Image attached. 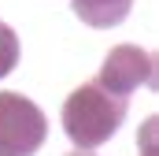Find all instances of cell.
Returning <instances> with one entry per match:
<instances>
[{"instance_id": "cell-1", "label": "cell", "mask_w": 159, "mask_h": 156, "mask_svg": "<svg viewBox=\"0 0 159 156\" xmlns=\"http://www.w3.org/2000/svg\"><path fill=\"white\" fill-rule=\"evenodd\" d=\"M126 108H129L126 97H115V93L100 89L96 82H85L63 100L59 123H63V134L74 141L78 153H93L96 145L111 141V134L126 119Z\"/></svg>"}, {"instance_id": "cell-2", "label": "cell", "mask_w": 159, "mask_h": 156, "mask_svg": "<svg viewBox=\"0 0 159 156\" xmlns=\"http://www.w3.org/2000/svg\"><path fill=\"white\" fill-rule=\"evenodd\" d=\"M48 119L22 93L0 89V156H34L44 145Z\"/></svg>"}, {"instance_id": "cell-3", "label": "cell", "mask_w": 159, "mask_h": 156, "mask_svg": "<svg viewBox=\"0 0 159 156\" xmlns=\"http://www.w3.org/2000/svg\"><path fill=\"white\" fill-rule=\"evenodd\" d=\"M96 85L129 100L137 85H156V56L144 52L141 45H115L96 75Z\"/></svg>"}, {"instance_id": "cell-4", "label": "cell", "mask_w": 159, "mask_h": 156, "mask_svg": "<svg viewBox=\"0 0 159 156\" xmlns=\"http://www.w3.org/2000/svg\"><path fill=\"white\" fill-rule=\"evenodd\" d=\"M74 15H78L85 26H96V30H111L119 26L122 19L129 15L133 0H70Z\"/></svg>"}, {"instance_id": "cell-5", "label": "cell", "mask_w": 159, "mask_h": 156, "mask_svg": "<svg viewBox=\"0 0 159 156\" xmlns=\"http://www.w3.org/2000/svg\"><path fill=\"white\" fill-rule=\"evenodd\" d=\"M19 63V37L7 22H0V78H7Z\"/></svg>"}, {"instance_id": "cell-6", "label": "cell", "mask_w": 159, "mask_h": 156, "mask_svg": "<svg viewBox=\"0 0 159 156\" xmlns=\"http://www.w3.org/2000/svg\"><path fill=\"white\" fill-rule=\"evenodd\" d=\"M67 156H93V153H78V149H74V153H67Z\"/></svg>"}, {"instance_id": "cell-7", "label": "cell", "mask_w": 159, "mask_h": 156, "mask_svg": "<svg viewBox=\"0 0 159 156\" xmlns=\"http://www.w3.org/2000/svg\"><path fill=\"white\" fill-rule=\"evenodd\" d=\"M148 156H152V145H148Z\"/></svg>"}]
</instances>
